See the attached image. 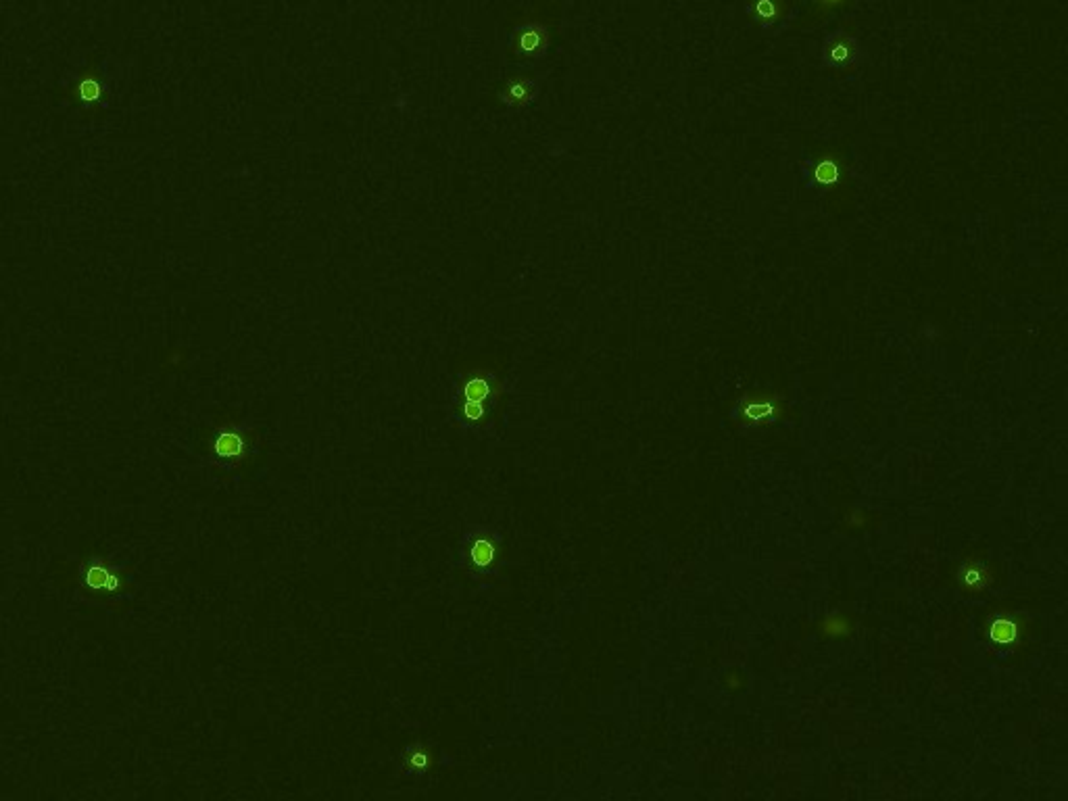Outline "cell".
<instances>
[{"mask_svg":"<svg viewBox=\"0 0 1068 801\" xmlns=\"http://www.w3.org/2000/svg\"><path fill=\"white\" fill-rule=\"evenodd\" d=\"M509 44H512L514 53L520 59H526V61L541 59L549 48V30L543 21L528 19L514 30Z\"/></svg>","mask_w":1068,"mask_h":801,"instance_id":"6da1fadb","label":"cell"},{"mask_svg":"<svg viewBox=\"0 0 1068 801\" xmlns=\"http://www.w3.org/2000/svg\"><path fill=\"white\" fill-rule=\"evenodd\" d=\"M80 580L86 589L103 591V593H121L128 589V580L117 568L109 566L105 560L92 557L80 568Z\"/></svg>","mask_w":1068,"mask_h":801,"instance_id":"7a4b0ae2","label":"cell"},{"mask_svg":"<svg viewBox=\"0 0 1068 801\" xmlns=\"http://www.w3.org/2000/svg\"><path fill=\"white\" fill-rule=\"evenodd\" d=\"M537 82H534L532 78H526V76H518L514 80H509L501 92H499V99L503 101V105L507 107H526L534 101V96H537Z\"/></svg>","mask_w":1068,"mask_h":801,"instance_id":"3957f363","label":"cell"},{"mask_svg":"<svg viewBox=\"0 0 1068 801\" xmlns=\"http://www.w3.org/2000/svg\"><path fill=\"white\" fill-rule=\"evenodd\" d=\"M461 397L470 403L487 405V401L495 397V380L487 374H472L464 380V386H461Z\"/></svg>","mask_w":1068,"mask_h":801,"instance_id":"277c9868","label":"cell"},{"mask_svg":"<svg viewBox=\"0 0 1068 801\" xmlns=\"http://www.w3.org/2000/svg\"><path fill=\"white\" fill-rule=\"evenodd\" d=\"M247 449V443H245V436H242L238 430L234 428H224L220 430V434L215 436L213 441V451L217 457H224V459H234V457H240L242 453H245Z\"/></svg>","mask_w":1068,"mask_h":801,"instance_id":"5b68a950","label":"cell"},{"mask_svg":"<svg viewBox=\"0 0 1068 801\" xmlns=\"http://www.w3.org/2000/svg\"><path fill=\"white\" fill-rule=\"evenodd\" d=\"M839 172H841V163L835 159V157H822L816 165H814V178L820 186H827V188H835L837 182H839Z\"/></svg>","mask_w":1068,"mask_h":801,"instance_id":"8992f818","label":"cell"},{"mask_svg":"<svg viewBox=\"0 0 1068 801\" xmlns=\"http://www.w3.org/2000/svg\"><path fill=\"white\" fill-rule=\"evenodd\" d=\"M829 55L833 63H845L849 57H854V42L849 38H833V44L829 46Z\"/></svg>","mask_w":1068,"mask_h":801,"instance_id":"52a82bcc","label":"cell"},{"mask_svg":"<svg viewBox=\"0 0 1068 801\" xmlns=\"http://www.w3.org/2000/svg\"><path fill=\"white\" fill-rule=\"evenodd\" d=\"M472 560L476 566L487 568L495 560V547L489 541H476L472 545Z\"/></svg>","mask_w":1068,"mask_h":801,"instance_id":"ba28073f","label":"cell"},{"mask_svg":"<svg viewBox=\"0 0 1068 801\" xmlns=\"http://www.w3.org/2000/svg\"><path fill=\"white\" fill-rule=\"evenodd\" d=\"M1014 637H1016V628H1014V624H1010V622L1004 620V622H998V624L993 626V639H998V641H1002V643H1008V641H1012Z\"/></svg>","mask_w":1068,"mask_h":801,"instance_id":"9c48e42d","label":"cell"},{"mask_svg":"<svg viewBox=\"0 0 1068 801\" xmlns=\"http://www.w3.org/2000/svg\"><path fill=\"white\" fill-rule=\"evenodd\" d=\"M101 94V86L96 82H84L82 84V99L84 101H96Z\"/></svg>","mask_w":1068,"mask_h":801,"instance_id":"30bf717a","label":"cell"},{"mask_svg":"<svg viewBox=\"0 0 1068 801\" xmlns=\"http://www.w3.org/2000/svg\"><path fill=\"white\" fill-rule=\"evenodd\" d=\"M845 3V0H816V7L822 9V11H831V9H837Z\"/></svg>","mask_w":1068,"mask_h":801,"instance_id":"8fae6325","label":"cell"}]
</instances>
